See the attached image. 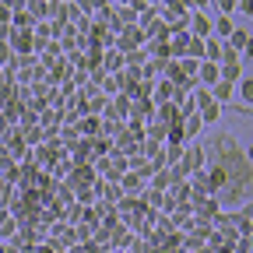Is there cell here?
<instances>
[{
    "label": "cell",
    "instance_id": "1",
    "mask_svg": "<svg viewBox=\"0 0 253 253\" xmlns=\"http://www.w3.org/2000/svg\"><path fill=\"white\" fill-rule=\"evenodd\" d=\"M204 166L225 172V190L214 197L221 208H243L250 201V158L246 148L239 144V137L232 134H214L204 144Z\"/></svg>",
    "mask_w": 253,
    "mask_h": 253
},
{
    "label": "cell",
    "instance_id": "2",
    "mask_svg": "<svg viewBox=\"0 0 253 253\" xmlns=\"http://www.w3.org/2000/svg\"><path fill=\"white\" fill-rule=\"evenodd\" d=\"M190 39H211V14H208V4L201 7V11H190Z\"/></svg>",
    "mask_w": 253,
    "mask_h": 253
},
{
    "label": "cell",
    "instance_id": "3",
    "mask_svg": "<svg viewBox=\"0 0 253 253\" xmlns=\"http://www.w3.org/2000/svg\"><path fill=\"white\" fill-rule=\"evenodd\" d=\"M179 169L190 176V172H197V169H204V144H197V141H190L186 148H183V158H179Z\"/></svg>",
    "mask_w": 253,
    "mask_h": 253
},
{
    "label": "cell",
    "instance_id": "4",
    "mask_svg": "<svg viewBox=\"0 0 253 253\" xmlns=\"http://www.w3.org/2000/svg\"><path fill=\"white\" fill-rule=\"evenodd\" d=\"M141 42H144V32H141L137 25H130L126 32H120V39H116V46H120V49H116V53H120V56H123V53H134Z\"/></svg>",
    "mask_w": 253,
    "mask_h": 253
},
{
    "label": "cell",
    "instance_id": "5",
    "mask_svg": "<svg viewBox=\"0 0 253 253\" xmlns=\"http://www.w3.org/2000/svg\"><path fill=\"white\" fill-rule=\"evenodd\" d=\"M7 46H11L14 56H32V49H36V42H32V32H14V28H11Z\"/></svg>",
    "mask_w": 253,
    "mask_h": 253
},
{
    "label": "cell",
    "instance_id": "6",
    "mask_svg": "<svg viewBox=\"0 0 253 253\" xmlns=\"http://www.w3.org/2000/svg\"><path fill=\"white\" fill-rule=\"evenodd\" d=\"M225 46L236 49L239 56H246V49H250V28H232V36L225 39Z\"/></svg>",
    "mask_w": 253,
    "mask_h": 253
},
{
    "label": "cell",
    "instance_id": "7",
    "mask_svg": "<svg viewBox=\"0 0 253 253\" xmlns=\"http://www.w3.org/2000/svg\"><path fill=\"white\" fill-rule=\"evenodd\" d=\"M232 102L243 106V113H250V102H253V81H250V74L239 78V99H232Z\"/></svg>",
    "mask_w": 253,
    "mask_h": 253
},
{
    "label": "cell",
    "instance_id": "8",
    "mask_svg": "<svg viewBox=\"0 0 253 253\" xmlns=\"http://www.w3.org/2000/svg\"><path fill=\"white\" fill-rule=\"evenodd\" d=\"M179 126H183V137H186V144H190V141H197V137H201V130H204V123H201V116H197V113H194V116H186Z\"/></svg>",
    "mask_w": 253,
    "mask_h": 253
},
{
    "label": "cell",
    "instance_id": "9",
    "mask_svg": "<svg viewBox=\"0 0 253 253\" xmlns=\"http://www.w3.org/2000/svg\"><path fill=\"white\" fill-rule=\"evenodd\" d=\"M211 91V102L214 106H221V102H232V95H236V84H225V81H218L214 88H208Z\"/></svg>",
    "mask_w": 253,
    "mask_h": 253
},
{
    "label": "cell",
    "instance_id": "10",
    "mask_svg": "<svg viewBox=\"0 0 253 253\" xmlns=\"http://www.w3.org/2000/svg\"><path fill=\"white\" fill-rule=\"evenodd\" d=\"M116 183H120V190H123V194H141V186H144L137 172H123Z\"/></svg>",
    "mask_w": 253,
    "mask_h": 253
},
{
    "label": "cell",
    "instance_id": "11",
    "mask_svg": "<svg viewBox=\"0 0 253 253\" xmlns=\"http://www.w3.org/2000/svg\"><path fill=\"white\" fill-rule=\"evenodd\" d=\"M232 28H236L232 18H214V21H211V32H214V36H221V39H229ZM214 36H211V39H214Z\"/></svg>",
    "mask_w": 253,
    "mask_h": 253
},
{
    "label": "cell",
    "instance_id": "12",
    "mask_svg": "<svg viewBox=\"0 0 253 253\" xmlns=\"http://www.w3.org/2000/svg\"><path fill=\"white\" fill-rule=\"evenodd\" d=\"M78 126H81V134H102V120L99 116H81Z\"/></svg>",
    "mask_w": 253,
    "mask_h": 253
},
{
    "label": "cell",
    "instance_id": "13",
    "mask_svg": "<svg viewBox=\"0 0 253 253\" xmlns=\"http://www.w3.org/2000/svg\"><path fill=\"white\" fill-rule=\"evenodd\" d=\"M169 186H172V179H169V172H166V169H158V172L151 176V186H148V190H158V194H166V190H169Z\"/></svg>",
    "mask_w": 253,
    "mask_h": 253
},
{
    "label": "cell",
    "instance_id": "14",
    "mask_svg": "<svg viewBox=\"0 0 253 253\" xmlns=\"http://www.w3.org/2000/svg\"><path fill=\"white\" fill-rule=\"evenodd\" d=\"M109 113H113L116 120H123V116H130V99H126V95L120 91V95H116V102H113V109H109Z\"/></svg>",
    "mask_w": 253,
    "mask_h": 253
},
{
    "label": "cell",
    "instance_id": "15",
    "mask_svg": "<svg viewBox=\"0 0 253 253\" xmlns=\"http://www.w3.org/2000/svg\"><path fill=\"white\" fill-rule=\"evenodd\" d=\"M144 204H148V211H155V208H169L166 194H158V190H144Z\"/></svg>",
    "mask_w": 253,
    "mask_h": 253
},
{
    "label": "cell",
    "instance_id": "16",
    "mask_svg": "<svg viewBox=\"0 0 253 253\" xmlns=\"http://www.w3.org/2000/svg\"><path fill=\"white\" fill-rule=\"evenodd\" d=\"M197 116H201V123L208 126V123H214V120L221 116V106H214V102H208L204 109H197Z\"/></svg>",
    "mask_w": 253,
    "mask_h": 253
},
{
    "label": "cell",
    "instance_id": "17",
    "mask_svg": "<svg viewBox=\"0 0 253 253\" xmlns=\"http://www.w3.org/2000/svg\"><path fill=\"white\" fill-rule=\"evenodd\" d=\"M99 194H106V204H113V201L123 197V190H120V183H102V186H99Z\"/></svg>",
    "mask_w": 253,
    "mask_h": 253
},
{
    "label": "cell",
    "instance_id": "18",
    "mask_svg": "<svg viewBox=\"0 0 253 253\" xmlns=\"http://www.w3.org/2000/svg\"><path fill=\"white\" fill-rule=\"evenodd\" d=\"M120 63H123V56H120L116 49H109V53H106V67H102V74H106V71H116Z\"/></svg>",
    "mask_w": 253,
    "mask_h": 253
},
{
    "label": "cell",
    "instance_id": "19",
    "mask_svg": "<svg viewBox=\"0 0 253 253\" xmlns=\"http://www.w3.org/2000/svg\"><path fill=\"white\" fill-rule=\"evenodd\" d=\"M4 201H11V204H14V186H11L7 179H0V204H4Z\"/></svg>",
    "mask_w": 253,
    "mask_h": 253
},
{
    "label": "cell",
    "instance_id": "20",
    "mask_svg": "<svg viewBox=\"0 0 253 253\" xmlns=\"http://www.w3.org/2000/svg\"><path fill=\"white\" fill-rule=\"evenodd\" d=\"M130 239H134L130 232H123V229H116V246H130Z\"/></svg>",
    "mask_w": 253,
    "mask_h": 253
},
{
    "label": "cell",
    "instance_id": "21",
    "mask_svg": "<svg viewBox=\"0 0 253 253\" xmlns=\"http://www.w3.org/2000/svg\"><path fill=\"white\" fill-rule=\"evenodd\" d=\"M14 229H18V225H14V221H11V218H4V221H0V236H11Z\"/></svg>",
    "mask_w": 253,
    "mask_h": 253
},
{
    "label": "cell",
    "instance_id": "22",
    "mask_svg": "<svg viewBox=\"0 0 253 253\" xmlns=\"http://www.w3.org/2000/svg\"><path fill=\"white\" fill-rule=\"evenodd\" d=\"M60 137H63V144H78V130H74V126H71V130H63Z\"/></svg>",
    "mask_w": 253,
    "mask_h": 253
},
{
    "label": "cell",
    "instance_id": "23",
    "mask_svg": "<svg viewBox=\"0 0 253 253\" xmlns=\"http://www.w3.org/2000/svg\"><path fill=\"white\" fill-rule=\"evenodd\" d=\"M67 211H71V214H67V218H71V221H78V218H81V204H71V208H67Z\"/></svg>",
    "mask_w": 253,
    "mask_h": 253
},
{
    "label": "cell",
    "instance_id": "24",
    "mask_svg": "<svg viewBox=\"0 0 253 253\" xmlns=\"http://www.w3.org/2000/svg\"><path fill=\"white\" fill-rule=\"evenodd\" d=\"M39 253H53V250H39Z\"/></svg>",
    "mask_w": 253,
    "mask_h": 253
},
{
    "label": "cell",
    "instance_id": "25",
    "mask_svg": "<svg viewBox=\"0 0 253 253\" xmlns=\"http://www.w3.org/2000/svg\"><path fill=\"white\" fill-rule=\"evenodd\" d=\"M0 214H4V211H0Z\"/></svg>",
    "mask_w": 253,
    "mask_h": 253
}]
</instances>
